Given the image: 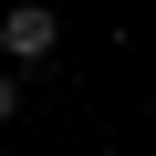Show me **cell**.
<instances>
[{
	"mask_svg": "<svg viewBox=\"0 0 156 156\" xmlns=\"http://www.w3.org/2000/svg\"><path fill=\"white\" fill-rule=\"evenodd\" d=\"M62 42V21L42 11V0H21V11H0V62H42Z\"/></svg>",
	"mask_w": 156,
	"mask_h": 156,
	"instance_id": "1",
	"label": "cell"
},
{
	"mask_svg": "<svg viewBox=\"0 0 156 156\" xmlns=\"http://www.w3.org/2000/svg\"><path fill=\"white\" fill-rule=\"evenodd\" d=\"M11 115H21V73L0 62V125H11Z\"/></svg>",
	"mask_w": 156,
	"mask_h": 156,
	"instance_id": "2",
	"label": "cell"
}]
</instances>
